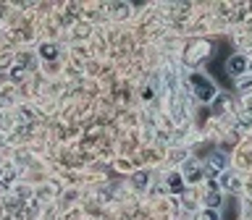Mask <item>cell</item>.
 <instances>
[{"label": "cell", "instance_id": "6", "mask_svg": "<svg viewBox=\"0 0 252 220\" xmlns=\"http://www.w3.org/2000/svg\"><path fill=\"white\" fill-rule=\"evenodd\" d=\"M168 189H171L173 194L184 191V176L182 173H171V176H168Z\"/></svg>", "mask_w": 252, "mask_h": 220}, {"label": "cell", "instance_id": "10", "mask_svg": "<svg viewBox=\"0 0 252 220\" xmlns=\"http://www.w3.org/2000/svg\"><path fill=\"white\" fill-rule=\"evenodd\" d=\"M147 181H150V176H147V173H137V176H134V184H137V186H145Z\"/></svg>", "mask_w": 252, "mask_h": 220}, {"label": "cell", "instance_id": "5", "mask_svg": "<svg viewBox=\"0 0 252 220\" xmlns=\"http://www.w3.org/2000/svg\"><path fill=\"white\" fill-rule=\"evenodd\" d=\"M58 53H61V50H58V45H53V42H42L40 45V55L45 58V61H55Z\"/></svg>", "mask_w": 252, "mask_h": 220}, {"label": "cell", "instance_id": "9", "mask_svg": "<svg viewBox=\"0 0 252 220\" xmlns=\"http://www.w3.org/2000/svg\"><path fill=\"white\" fill-rule=\"evenodd\" d=\"M192 220H221V212H218V210H210V207H205V210H200Z\"/></svg>", "mask_w": 252, "mask_h": 220}, {"label": "cell", "instance_id": "2", "mask_svg": "<svg viewBox=\"0 0 252 220\" xmlns=\"http://www.w3.org/2000/svg\"><path fill=\"white\" fill-rule=\"evenodd\" d=\"M247 71H250V61H247V55L236 53V55H231L229 61H226V74H229V76H234V79L244 76Z\"/></svg>", "mask_w": 252, "mask_h": 220}, {"label": "cell", "instance_id": "1", "mask_svg": "<svg viewBox=\"0 0 252 220\" xmlns=\"http://www.w3.org/2000/svg\"><path fill=\"white\" fill-rule=\"evenodd\" d=\"M189 81H192V92H195V97H197L200 102H205V105H210V102L218 97V87L208 79V76H202V74H192Z\"/></svg>", "mask_w": 252, "mask_h": 220}, {"label": "cell", "instance_id": "7", "mask_svg": "<svg viewBox=\"0 0 252 220\" xmlns=\"http://www.w3.org/2000/svg\"><path fill=\"white\" fill-rule=\"evenodd\" d=\"M221 189L236 191V189H239V178L234 176V173H223V176H221Z\"/></svg>", "mask_w": 252, "mask_h": 220}, {"label": "cell", "instance_id": "4", "mask_svg": "<svg viewBox=\"0 0 252 220\" xmlns=\"http://www.w3.org/2000/svg\"><path fill=\"white\" fill-rule=\"evenodd\" d=\"M221 171H226V155L223 152H213L208 157V165H205V176H218Z\"/></svg>", "mask_w": 252, "mask_h": 220}, {"label": "cell", "instance_id": "3", "mask_svg": "<svg viewBox=\"0 0 252 220\" xmlns=\"http://www.w3.org/2000/svg\"><path fill=\"white\" fill-rule=\"evenodd\" d=\"M184 181H189V184H197V181L205 178V168L197 163V160H189V163H184V171H182Z\"/></svg>", "mask_w": 252, "mask_h": 220}, {"label": "cell", "instance_id": "8", "mask_svg": "<svg viewBox=\"0 0 252 220\" xmlns=\"http://www.w3.org/2000/svg\"><path fill=\"white\" fill-rule=\"evenodd\" d=\"M205 204H208L210 210H218V207H221V191H218V189H210L208 197H205Z\"/></svg>", "mask_w": 252, "mask_h": 220}]
</instances>
